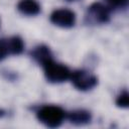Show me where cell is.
Here are the masks:
<instances>
[{"label": "cell", "instance_id": "11", "mask_svg": "<svg viewBox=\"0 0 129 129\" xmlns=\"http://www.w3.org/2000/svg\"><path fill=\"white\" fill-rule=\"evenodd\" d=\"M116 104H117V106L120 107V108H127V107H128L129 99H128V92H127V91L122 92V93L118 96V98H117V100H116Z\"/></svg>", "mask_w": 129, "mask_h": 129}, {"label": "cell", "instance_id": "3", "mask_svg": "<svg viewBox=\"0 0 129 129\" xmlns=\"http://www.w3.org/2000/svg\"><path fill=\"white\" fill-rule=\"evenodd\" d=\"M70 79L73 85L78 90H81V91L91 90L98 83V80L94 75L84 70H78V71L71 73Z\"/></svg>", "mask_w": 129, "mask_h": 129}, {"label": "cell", "instance_id": "9", "mask_svg": "<svg viewBox=\"0 0 129 129\" xmlns=\"http://www.w3.org/2000/svg\"><path fill=\"white\" fill-rule=\"evenodd\" d=\"M9 41V47H10V53L11 54H19L22 52L24 48L23 41L18 36H13L8 38Z\"/></svg>", "mask_w": 129, "mask_h": 129}, {"label": "cell", "instance_id": "12", "mask_svg": "<svg viewBox=\"0 0 129 129\" xmlns=\"http://www.w3.org/2000/svg\"><path fill=\"white\" fill-rule=\"evenodd\" d=\"M108 3L114 7H125L128 0H107Z\"/></svg>", "mask_w": 129, "mask_h": 129}, {"label": "cell", "instance_id": "4", "mask_svg": "<svg viewBox=\"0 0 129 129\" xmlns=\"http://www.w3.org/2000/svg\"><path fill=\"white\" fill-rule=\"evenodd\" d=\"M50 21L56 26L69 28L74 26V24L76 23V14L70 9H57L51 13Z\"/></svg>", "mask_w": 129, "mask_h": 129}, {"label": "cell", "instance_id": "13", "mask_svg": "<svg viewBox=\"0 0 129 129\" xmlns=\"http://www.w3.org/2000/svg\"><path fill=\"white\" fill-rule=\"evenodd\" d=\"M71 1H72V0H71Z\"/></svg>", "mask_w": 129, "mask_h": 129}, {"label": "cell", "instance_id": "5", "mask_svg": "<svg viewBox=\"0 0 129 129\" xmlns=\"http://www.w3.org/2000/svg\"><path fill=\"white\" fill-rule=\"evenodd\" d=\"M89 16L96 22L104 23L109 20V10L101 3H94L89 7Z\"/></svg>", "mask_w": 129, "mask_h": 129}, {"label": "cell", "instance_id": "1", "mask_svg": "<svg viewBox=\"0 0 129 129\" xmlns=\"http://www.w3.org/2000/svg\"><path fill=\"white\" fill-rule=\"evenodd\" d=\"M36 116L39 122L46 127L56 128L62 123L66 117V113L59 106L45 105L37 111Z\"/></svg>", "mask_w": 129, "mask_h": 129}, {"label": "cell", "instance_id": "7", "mask_svg": "<svg viewBox=\"0 0 129 129\" xmlns=\"http://www.w3.org/2000/svg\"><path fill=\"white\" fill-rule=\"evenodd\" d=\"M69 120L74 124L83 125V124H87L90 122L91 115L87 111L78 110V111H74V112L69 114Z\"/></svg>", "mask_w": 129, "mask_h": 129}, {"label": "cell", "instance_id": "2", "mask_svg": "<svg viewBox=\"0 0 129 129\" xmlns=\"http://www.w3.org/2000/svg\"><path fill=\"white\" fill-rule=\"evenodd\" d=\"M42 67L45 78L51 83H62L70 79V70L66 66L53 61L52 58L42 63Z\"/></svg>", "mask_w": 129, "mask_h": 129}, {"label": "cell", "instance_id": "10", "mask_svg": "<svg viewBox=\"0 0 129 129\" xmlns=\"http://www.w3.org/2000/svg\"><path fill=\"white\" fill-rule=\"evenodd\" d=\"M8 54H11L10 53V47H9L8 38L7 39L1 38L0 39V60L4 59Z\"/></svg>", "mask_w": 129, "mask_h": 129}, {"label": "cell", "instance_id": "8", "mask_svg": "<svg viewBox=\"0 0 129 129\" xmlns=\"http://www.w3.org/2000/svg\"><path fill=\"white\" fill-rule=\"evenodd\" d=\"M32 56L39 62V63H44L45 61H47L48 59H51V52L49 50V48L47 46L44 45H39L37 46L33 52H32Z\"/></svg>", "mask_w": 129, "mask_h": 129}, {"label": "cell", "instance_id": "6", "mask_svg": "<svg viewBox=\"0 0 129 129\" xmlns=\"http://www.w3.org/2000/svg\"><path fill=\"white\" fill-rule=\"evenodd\" d=\"M17 9L24 15L33 16L39 13L40 5L36 0H20Z\"/></svg>", "mask_w": 129, "mask_h": 129}]
</instances>
